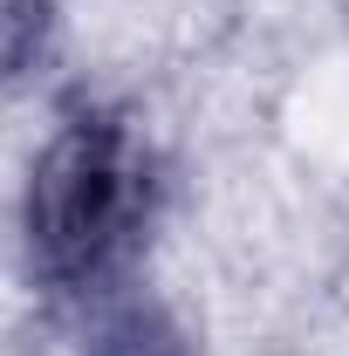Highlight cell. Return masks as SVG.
Here are the masks:
<instances>
[{
  "instance_id": "cell-1",
  "label": "cell",
  "mask_w": 349,
  "mask_h": 356,
  "mask_svg": "<svg viewBox=\"0 0 349 356\" xmlns=\"http://www.w3.org/2000/svg\"><path fill=\"white\" fill-rule=\"evenodd\" d=\"M151 151L124 117L83 110L48 137L28 172V254L35 274L62 295H89L117 281L151 226Z\"/></svg>"
},
{
  "instance_id": "cell-2",
  "label": "cell",
  "mask_w": 349,
  "mask_h": 356,
  "mask_svg": "<svg viewBox=\"0 0 349 356\" xmlns=\"http://www.w3.org/2000/svg\"><path fill=\"white\" fill-rule=\"evenodd\" d=\"M42 48V7L35 0H0V76H14Z\"/></svg>"
},
{
  "instance_id": "cell-3",
  "label": "cell",
  "mask_w": 349,
  "mask_h": 356,
  "mask_svg": "<svg viewBox=\"0 0 349 356\" xmlns=\"http://www.w3.org/2000/svg\"><path fill=\"white\" fill-rule=\"evenodd\" d=\"M103 356H178V343L165 336V329H151L144 315H131L124 329H110V343H103Z\"/></svg>"
}]
</instances>
